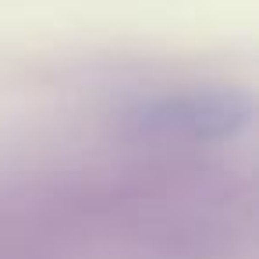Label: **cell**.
<instances>
[{
    "mask_svg": "<svg viewBox=\"0 0 259 259\" xmlns=\"http://www.w3.org/2000/svg\"><path fill=\"white\" fill-rule=\"evenodd\" d=\"M146 135L174 142H227L252 124V100L231 85H195L142 103L132 117Z\"/></svg>",
    "mask_w": 259,
    "mask_h": 259,
    "instance_id": "cell-1",
    "label": "cell"
}]
</instances>
